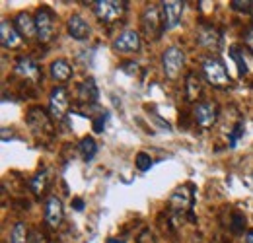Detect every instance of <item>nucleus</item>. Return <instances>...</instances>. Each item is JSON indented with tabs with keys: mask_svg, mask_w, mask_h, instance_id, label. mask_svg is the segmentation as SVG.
Listing matches in <instances>:
<instances>
[{
	"mask_svg": "<svg viewBox=\"0 0 253 243\" xmlns=\"http://www.w3.org/2000/svg\"><path fill=\"white\" fill-rule=\"evenodd\" d=\"M230 4L238 12H250V10H253V0H244V2L242 0H232Z\"/></svg>",
	"mask_w": 253,
	"mask_h": 243,
	"instance_id": "25",
	"label": "nucleus"
},
{
	"mask_svg": "<svg viewBox=\"0 0 253 243\" xmlns=\"http://www.w3.org/2000/svg\"><path fill=\"white\" fill-rule=\"evenodd\" d=\"M51 76L57 82H66L72 76V66L64 61V59H57V61L51 62Z\"/></svg>",
	"mask_w": 253,
	"mask_h": 243,
	"instance_id": "18",
	"label": "nucleus"
},
{
	"mask_svg": "<svg viewBox=\"0 0 253 243\" xmlns=\"http://www.w3.org/2000/svg\"><path fill=\"white\" fill-rule=\"evenodd\" d=\"M244 134V122L240 121L236 126H234V130H232V134H230V146L234 148L236 146V142H238V138Z\"/></svg>",
	"mask_w": 253,
	"mask_h": 243,
	"instance_id": "27",
	"label": "nucleus"
},
{
	"mask_svg": "<svg viewBox=\"0 0 253 243\" xmlns=\"http://www.w3.org/2000/svg\"><path fill=\"white\" fill-rule=\"evenodd\" d=\"M30 185H32V189L35 195H43L45 189H47V185H49V171H39V173L32 179Z\"/></svg>",
	"mask_w": 253,
	"mask_h": 243,
	"instance_id": "22",
	"label": "nucleus"
},
{
	"mask_svg": "<svg viewBox=\"0 0 253 243\" xmlns=\"http://www.w3.org/2000/svg\"><path fill=\"white\" fill-rule=\"evenodd\" d=\"M183 64H185V53L181 49L169 47V49L164 51V55H162V66H164V72H166V76L169 80H175L179 76Z\"/></svg>",
	"mask_w": 253,
	"mask_h": 243,
	"instance_id": "4",
	"label": "nucleus"
},
{
	"mask_svg": "<svg viewBox=\"0 0 253 243\" xmlns=\"http://www.w3.org/2000/svg\"><path fill=\"white\" fill-rule=\"evenodd\" d=\"M63 218H64V210H63L61 199L49 197L47 202H45V222H47L51 228H59L61 222H63Z\"/></svg>",
	"mask_w": 253,
	"mask_h": 243,
	"instance_id": "11",
	"label": "nucleus"
},
{
	"mask_svg": "<svg viewBox=\"0 0 253 243\" xmlns=\"http://www.w3.org/2000/svg\"><path fill=\"white\" fill-rule=\"evenodd\" d=\"M125 8L126 2H121V0H97V2H94V12L101 22H117L125 14Z\"/></svg>",
	"mask_w": 253,
	"mask_h": 243,
	"instance_id": "2",
	"label": "nucleus"
},
{
	"mask_svg": "<svg viewBox=\"0 0 253 243\" xmlns=\"http://www.w3.org/2000/svg\"><path fill=\"white\" fill-rule=\"evenodd\" d=\"M14 26H16L18 33H20L22 37H26V39H32L33 35H37V26H35V20H32V18H30L26 12H20V14L16 16Z\"/></svg>",
	"mask_w": 253,
	"mask_h": 243,
	"instance_id": "15",
	"label": "nucleus"
},
{
	"mask_svg": "<svg viewBox=\"0 0 253 243\" xmlns=\"http://www.w3.org/2000/svg\"><path fill=\"white\" fill-rule=\"evenodd\" d=\"M80 152H82L86 162H92L94 160L95 154H97V144H95V140L92 136H84L80 140Z\"/></svg>",
	"mask_w": 253,
	"mask_h": 243,
	"instance_id": "21",
	"label": "nucleus"
},
{
	"mask_svg": "<svg viewBox=\"0 0 253 243\" xmlns=\"http://www.w3.org/2000/svg\"><path fill=\"white\" fill-rule=\"evenodd\" d=\"M10 243H30V232H28V226L24 222H18L12 228Z\"/></svg>",
	"mask_w": 253,
	"mask_h": 243,
	"instance_id": "20",
	"label": "nucleus"
},
{
	"mask_svg": "<svg viewBox=\"0 0 253 243\" xmlns=\"http://www.w3.org/2000/svg\"><path fill=\"white\" fill-rule=\"evenodd\" d=\"M105 119H107V115H99L97 119H94V130L95 132H101V130H103V126H105Z\"/></svg>",
	"mask_w": 253,
	"mask_h": 243,
	"instance_id": "28",
	"label": "nucleus"
},
{
	"mask_svg": "<svg viewBox=\"0 0 253 243\" xmlns=\"http://www.w3.org/2000/svg\"><path fill=\"white\" fill-rule=\"evenodd\" d=\"M113 49L119 53H136L140 49V35L134 30L119 33V37L113 41Z\"/></svg>",
	"mask_w": 253,
	"mask_h": 243,
	"instance_id": "9",
	"label": "nucleus"
},
{
	"mask_svg": "<svg viewBox=\"0 0 253 243\" xmlns=\"http://www.w3.org/2000/svg\"><path fill=\"white\" fill-rule=\"evenodd\" d=\"M183 8H185V2H179V0L162 2V22H164L166 30H173L179 26Z\"/></svg>",
	"mask_w": 253,
	"mask_h": 243,
	"instance_id": "5",
	"label": "nucleus"
},
{
	"mask_svg": "<svg viewBox=\"0 0 253 243\" xmlns=\"http://www.w3.org/2000/svg\"><path fill=\"white\" fill-rule=\"evenodd\" d=\"M16 74H20L22 78H28V80H33L37 82L39 80V66L32 61V59H20L16 62Z\"/></svg>",
	"mask_w": 253,
	"mask_h": 243,
	"instance_id": "16",
	"label": "nucleus"
},
{
	"mask_svg": "<svg viewBox=\"0 0 253 243\" xmlns=\"http://www.w3.org/2000/svg\"><path fill=\"white\" fill-rule=\"evenodd\" d=\"M197 39H199V45H203L205 49L216 51L220 47V33L212 26H201L197 31Z\"/></svg>",
	"mask_w": 253,
	"mask_h": 243,
	"instance_id": "14",
	"label": "nucleus"
},
{
	"mask_svg": "<svg viewBox=\"0 0 253 243\" xmlns=\"http://www.w3.org/2000/svg\"><path fill=\"white\" fill-rule=\"evenodd\" d=\"M66 109H68V97H66V90L64 88H55L51 91V97H49V111H51V117L55 121H63L64 115H66Z\"/></svg>",
	"mask_w": 253,
	"mask_h": 243,
	"instance_id": "7",
	"label": "nucleus"
},
{
	"mask_svg": "<svg viewBox=\"0 0 253 243\" xmlns=\"http://www.w3.org/2000/svg\"><path fill=\"white\" fill-rule=\"evenodd\" d=\"M107 243H125V242H123V240H117V238H111Z\"/></svg>",
	"mask_w": 253,
	"mask_h": 243,
	"instance_id": "32",
	"label": "nucleus"
},
{
	"mask_svg": "<svg viewBox=\"0 0 253 243\" xmlns=\"http://www.w3.org/2000/svg\"><path fill=\"white\" fill-rule=\"evenodd\" d=\"M244 41H246V45H248V49H250V51H252V53H253V30H252V31H248V33H246V39H244Z\"/></svg>",
	"mask_w": 253,
	"mask_h": 243,
	"instance_id": "29",
	"label": "nucleus"
},
{
	"mask_svg": "<svg viewBox=\"0 0 253 243\" xmlns=\"http://www.w3.org/2000/svg\"><path fill=\"white\" fill-rule=\"evenodd\" d=\"M72 206H74V210H78V212H80V210H84V201L76 197V199L72 201Z\"/></svg>",
	"mask_w": 253,
	"mask_h": 243,
	"instance_id": "30",
	"label": "nucleus"
},
{
	"mask_svg": "<svg viewBox=\"0 0 253 243\" xmlns=\"http://www.w3.org/2000/svg\"><path fill=\"white\" fill-rule=\"evenodd\" d=\"M169 206L175 212H185L191 210L193 206V191H189V187H179L173 191V195L169 197Z\"/></svg>",
	"mask_w": 253,
	"mask_h": 243,
	"instance_id": "10",
	"label": "nucleus"
},
{
	"mask_svg": "<svg viewBox=\"0 0 253 243\" xmlns=\"http://www.w3.org/2000/svg\"><path fill=\"white\" fill-rule=\"evenodd\" d=\"M203 74L207 78V82L211 86H216V88H224L230 84V76H228V70L224 66V62L218 57H209L203 61Z\"/></svg>",
	"mask_w": 253,
	"mask_h": 243,
	"instance_id": "1",
	"label": "nucleus"
},
{
	"mask_svg": "<svg viewBox=\"0 0 253 243\" xmlns=\"http://www.w3.org/2000/svg\"><path fill=\"white\" fill-rule=\"evenodd\" d=\"M78 97L82 101H88V103H95L97 97H99V90H97V84H95L94 78H86L80 86H78Z\"/></svg>",
	"mask_w": 253,
	"mask_h": 243,
	"instance_id": "17",
	"label": "nucleus"
},
{
	"mask_svg": "<svg viewBox=\"0 0 253 243\" xmlns=\"http://www.w3.org/2000/svg\"><path fill=\"white\" fill-rule=\"evenodd\" d=\"M134 165L138 171H148L152 167V158L146 152H138L136 154V160H134Z\"/></svg>",
	"mask_w": 253,
	"mask_h": 243,
	"instance_id": "23",
	"label": "nucleus"
},
{
	"mask_svg": "<svg viewBox=\"0 0 253 243\" xmlns=\"http://www.w3.org/2000/svg\"><path fill=\"white\" fill-rule=\"evenodd\" d=\"M244 226H246V218H244V214H242V212H234V222H232V232L240 234V232L244 230Z\"/></svg>",
	"mask_w": 253,
	"mask_h": 243,
	"instance_id": "26",
	"label": "nucleus"
},
{
	"mask_svg": "<svg viewBox=\"0 0 253 243\" xmlns=\"http://www.w3.org/2000/svg\"><path fill=\"white\" fill-rule=\"evenodd\" d=\"M218 119V105L214 101H203L195 107V121L201 128H211Z\"/></svg>",
	"mask_w": 253,
	"mask_h": 243,
	"instance_id": "6",
	"label": "nucleus"
},
{
	"mask_svg": "<svg viewBox=\"0 0 253 243\" xmlns=\"http://www.w3.org/2000/svg\"><path fill=\"white\" fill-rule=\"evenodd\" d=\"M66 30H68V35L72 39H76V41H84V39L90 37V26H88V22L82 16H78V14H74V16L68 18Z\"/></svg>",
	"mask_w": 253,
	"mask_h": 243,
	"instance_id": "12",
	"label": "nucleus"
},
{
	"mask_svg": "<svg viewBox=\"0 0 253 243\" xmlns=\"http://www.w3.org/2000/svg\"><path fill=\"white\" fill-rule=\"evenodd\" d=\"M160 24H164V22H162V18L158 14V6L148 4L144 8V12H142V30H144V33L148 37H158L160 31H162Z\"/></svg>",
	"mask_w": 253,
	"mask_h": 243,
	"instance_id": "8",
	"label": "nucleus"
},
{
	"mask_svg": "<svg viewBox=\"0 0 253 243\" xmlns=\"http://www.w3.org/2000/svg\"><path fill=\"white\" fill-rule=\"evenodd\" d=\"M35 26H37V37L41 43H49L55 35V14L51 8L43 6L35 14Z\"/></svg>",
	"mask_w": 253,
	"mask_h": 243,
	"instance_id": "3",
	"label": "nucleus"
},
{
	"mask_svg": "<svg viewBox=\"0 0 253 243\" xmlns=\"http://www.w3.org/2000/svg\"><path fill=\"white\" fill-rule=\"evenodd\" d=\"M203 90V82H201V76L197 72H189L187 74V82H185V91H187V99L193 101L197 99V95Z\"/></svg>",
	"mask_w": 253,
	"mask_h": 243,
	"instance_id": "19",
	"label": "nucleus"
},
{
	"mask_svg": "<svg viewBox=\"0 0 253 243\" xmlns=\"http://www.w3.org/2000/svg\"><path fill=\"white\" fill-rule=\"evenodd\" d=\"M246 242L253 243V230H252V232H248V236H246Z\"/></svg>",
	"mask_w": 253,
	"mask_h": 243,
	"instance_id": "31",
	"label": "nucleus"
},
{
	"mask_svg": "<svg viewBox=\"0 0 253 243\" xmlns=\"http://www.w3.org/2000/svg\"><path fill=\"white\" fill-rule=\"evenodd\" d=\"M20 41H22V35L18 33L16 26L10 24L8 20H2L0 22V43H2V47L4 49H14V47L20 45Z\"/></svg>",
	"mask_w": 253,
	"mask_h": 243,
	"instance_id": "13",
	"label": "nucleus"
},
{
	"mask_svg": "<svg viewBox=\"0 0 253 243\" xmlns=\"http://www.w3.org/2000/svg\"><path fill=\"white\" fill-rule=\"evenodd\" d=\"M230 57L236 61L238 70H240V74H242V76H244V74H248V64H246V59H244V55L240 53V49H238V47H232V49H230Z\"/></svg>",
	"mask_w": 253,
	"mask_h": 243,
	"instance_id": "24",
	"label": "nucleus"
}]
</instances>
